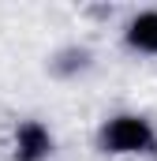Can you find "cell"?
<instances>
[{
	"label": "cell",
	"mask_w": 157,
	"mask_h": 161,
	"mask_svg": "<svg viewBox=\"0 0 157 161\" xmlns=\"http://www.w3.org/2000/svg\"><path fill=\"white\" fill-rule=\"evenodd\" d=\"M101 150L105 154H154L157 150V131L154 124L138 113H116L101 124V135H97Z\"/></svg>",
	"instance_id": "6da1fadb"
},
{
	"label": "cell",
	"mask_w": 157,
	"mask_h": 161,
	"mask_svg": "<svg viewBox=\"0 0 157 161\" xmlns=\"http://www.w3.org/2000/svg\"><path fill=\"white\" fill-rule=\"evenodd\" d=\"M52 154V135L41 120H23L15 127V161H45Z\"/></svg>",
	"instance_id": "7a4b0ae2"
},
{
	"label": "cell",
	"mask_w": 157,
	"mask_h": 161,
	"mask_svg": "<svg viewBox=\"0 0 157 161\" xmlns=\"http://www.w3.org/2000/svg\"><path fill=\"white\" fill-rule=\"evenodd\" d=\"M123 41H127V49H135V53L157 56V8H150V11H138V15L127 23Z\"/></svg>",
	"instance_id": "3957f363"
}]
</instances>
